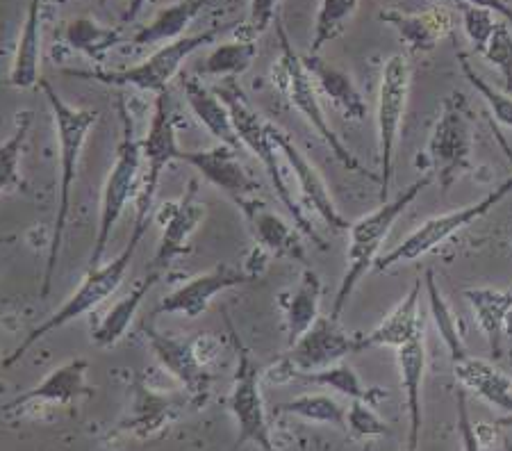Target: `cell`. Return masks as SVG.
<instances>
[{
    "label": "cell",
    "instance_id": "cell-1",
    "mask_svg": "<svg viewBox=\"0 0 512 451\" xmlns=\"http://www.w3.org/2000/svg\"><path fill=\"white\" fill-rule=\"evenodd\" d=\"M39 89L44 92L48 108H51L57 144H60V190H57V212L53 224V237L51 244H48L44 281H41V297H48V292H51L53 287L57 265H60V251L71 212L73 183H76L78 176V162L82 149H85L87 137L98 121V110L73 108L71 103H66L64 98L57 94V89L46 78L39 80Z\"/></svg>",
    "mask_w": 512,
    "mask_h": 451
},
{
    "label": "cell",
    "instance_id": "cell-12",
    "mask_svg": "<svg viewBox=\"0 0 512 451\" xmlns=\"http://www.w3.org/2000/svg\"><path fill=\"white\" fill-rule=\"evenodd\" d=\"M176 123H173V110L169 94H160L155 98V108L148 133L142 139V158L146 164L142 187L137 194V215H153V203L158 196L162 174L171 162H178L180 155Z\"/></svg>",
    "mask_w": 512,
    "mask_h": 451
},
{
    "label": "cell",
    "instance_id": "cell-44",
    "mask_svg": "<svg viewBox=\"0 0 512 451\" xmlns=\"http://www.w3.org/2000/svg\"><path fill=\"white\" fill-rule=\"evenodd\" d=\"M274 19H278V0H251L249 19H246L242 32L237 30V37L255 41L269 30Z\"/></svg>",
    "mask_w": 512,
    "mask_h": 451
},
{
    "label": "cell",
    "instance_id": "cell-6",
    "mask_svg": "<svg viewBox=\"0 0 512 451\" xmlns=\"http://www.w3.org/2000/svg\"><path fill=\"white\" fill-rule=\"evenodd\" d=\"M121 114V142L117 146V158L112 162L110 174H107L101 212H98V228L94 237V249L89 256V269L101 265L107 251V244L112 240V231L117 228L119 219L126 212L128 203L139 194V174H142V142L135 137V126L123 101H119Z\"/></svg>",
    "mask_w": 512,
    "mask_h": 451
},
{
    "label": "cell",
    "instance_id": "cell-2",
    "mask_svg": "<svg viewBox=\"0 0 512 451\" xmlns=\"http://www.w3.org/2000/svg\"><path fill=\"white\" fill-rule=\"evenodd\" d=\"M153 221H155V215H137L135 224H132L128 242H126V246H123V251L119 253V256L112 262H107V265H98L94 269H87V274H85V278H82V283L78 285V290L73 292L71 297L66 299L62 306L46 319V322H41L39 326L32 328L26 338H23L19 347H16L12 354L3 360V365L10 367L14 363H19V360L28 354V349L35 347V344L39 340H44L46 335L55 333L57 328L71 324L73 319L87 315L89 310H94L96 306H101L105 299H110L112 294L121 287L123 278H126L130 262L135 260L139 244H142L144 235L148 233V228H151Z\"/></svg>",
    "mask_w": 512,
    "mask_h": 451
},
{
    "label": "cell",
    "instance_id": "cell-17",
    "mask_svg": "<svg viewBox=\"0 0 512 451\" xmlns=\"http://www.w3.org/2000/svg\"><path fill=\"white\" fill-rule=\"evenodd\" d=\"M253 276L246 269H237L230 265H217L212 267L210 272L198 274L189 278L187 283L176 287L169 297L160 301V306L155 308V315H185L189 319H196L208 310L210 301L217 297V294L230 290V287L251 283Z\"/></svg>",
    "mask_w": 512,
    "mask_h": 451
},
{
    "label": "cell",
    "instance_id": "cell-13",
    "mask_svg": "<svg viewBox=\"0 0 512 451\" xmlns=\"http://www.w3.org/2000/svg\"><path fill=\"white\" fill-rule=\"evenodd\" d=\"M142 331L153 356L158 358V363L167 369L173 379L183 385L187 395L194 401L208 399L212 372L208 367L210 358L201 349V340H187L171 333H162L153 324H144Z\"/></svg>",
    "mask_w": 512,
    "mask_h": 451
},
{
    "label": "cell",
    "instance_id": "cell-34",
    "mask_svg": "<svg viewBox=\"0 0 512 451\" xmlns=\"http://www.w3.org/2000/svg\"><path fill=\"white\" fill-rule=\"evenodd\" d=\"M424 290H426L428 308H431V317L435 322V328H437V333H440L444 347L449 349L453 363H456V360H460V358L469 356L467 349H465V342H462L458 319H456V315H453V310L447 303V299L442 297L440 287H437V281H435L433 269H426Z\"/></svg>",
    "mask_w": 512,
    "mask_h": 451
},
{
    "label": "cell",
    "instance_id": "cell-51",
    "mask_svg": "<svg viewBox=\"0 0 512 451\" xmlns=\"http://www.w3.org/2000/svg\"><path fill=\"white\" fill-rule=\"evenodd\" d=\"M510 290H512V287H510Z\"/></svg>",
    "mask_w": 512,
    "mask_h": 451
},
{
    "label": "cell",
    "instance_id": "cell-38",
    "mask_svg": "<svg viewBox=\"0 0 512 451\" xmlns=\"http://www.w3.org/2000/svg\"><path fill=\"white\" fill-rule=\"evenodd\" d=\"M294 379L315 383V385H321V388H330L340 392L344 397H349L351 401L360 399V401H369V404H374V397H376V390L367 388L358 376V372H355L351 365H344V363L317 369V372H299Z\"/></svg>",
    "mask_w": 512,
    "mask_h": 451
},
{
    "label": "cell",
    "instance_id": "cell-29",
    "mask_svg": "<svg viewBox=\"0 0 512 451\" xmlns=\"http://www.w3.org/2000/svg\"><path fill=\"white\" fill-rule=\"evenodd\" d=\"M210 0H176L169 7H164L153 16L146 26L139 28L132 35L135 46H151V44H171L180 37H185V30L192 26L194 19L201 14Z\"/></svg>",
    "mask_w": 512,
    "mask_h": 451
},
{
    "label": "cell",
    "instance_id": "cell-43",
    "mask_svg": "<svg viewBox=\"0 0 512 451\" xmlns=\"http://www.w3.org/2000/svg\"><path fill=\"white\" fill-rule=\"evenodd\" d=\"M460 16H462V30L472 41L476 53H483L487 41H490L494 28H497V14L492 10H485V7H474L469 3L460 5Z\"/></svg>",
    "mask_w": 512,
    "mask_h": 451
},
{
    "label": "cell",
    "instance_id": "cell-18",
    "mask_svg": "<svg viewBox=\"0 0 512 451\" xmlns=\"http://www.w3.org/2000/svg\"><path fill=\"white\" fill-rule=\"evenodd\" d=\"M178 162L194 167L210 185L230 196L235 203L255 199V192L260 190V185L242 167L233 146L217 144L205 151H180Z\"/></svg>",
    "mask_w": 512,
    "mask_h": 451
},
{
    "label": "cell",
    "instance_id": "cell-24",
    "mask_svg": "<svg viewBox=\"0 0 512 451\" xmlns=\"http://www.w3.org/2000/svg\"><path fill=\"white\" fill-rule=\"evenodd\" d=\"M305 67H308L312 80L321 94L328 98V103L335 110H340L346 119L362 121L367 117V103L362 98L360 89L355 87L353 78L344 69L335 67L321 60L319 55L303 57Z\"/></svg>",
    "mask_w": 512,
    "mask_h": 451
},
{
    "label": "cell",
    "instance_id": "cell-40",
    "mask_svg": "<svg viewBox=\"0 0 512 451\" xmlns=\"http://www.w3.org/2000/svg\"><path fill=\"white\" fill-rule=\"evenodd\" d=\"M148 390L139 388V397L135 401V417H132V422L128 426V429L137 431L139 436H151L153 429H162L164 420L169 422V401L155 395L151 397Z\"/></svg>",
    "mask_w": 512,
    "mask_h": 451
},
{
    "label": "cell",
    "instance_id": "cell-26",
    "mask_svg": "<svg viewBox=\"0 0 512 451\" xmlns=\"http://www.w3.org/2000/svg\"><path fill=\"white\" fill-rule=\"evenodd\" d=\"M453 374L465 390H472L494 408L512 413V379L492 363L465 356L453 363Z\"/></svg>",
    "mask_w": 512,
    "mask_h": 451
},
{
    "label": "cell",
    "instance_id": "cell-28",
    "mask_svg": "<svg viewBox=\"0 0 512 451\" xmlns=\"http://www.w3.org/2000/svg\"><path fill=\"white\" fill-rule=\"evenodd\" d=\"M462 297L472 306L476 322L485 333L492 354H501V342L506 338L508 319L512 313V290H492V287H467Z\"/></svg>",
    "mask_w": 512,
    "mask_h": 451
},
{
    "label": "cell",
    "instance_id": "cell-19",
    "mask_svg": "<svg viewBox=\"0 0 512 451\" xmlns=\"http://www.w3.org/2000/svg\"><path fill=\"white\" fill-rule=\"evenodd\" d=\"M239 210L249 224L253 240L258 242L262 251L271 253L276 258L299 260L305 267V249L301 242V231L294 224H289L278 212H271L267 205L255 199H246L237 203Z\"/></svg>",
    "mask_w": 512,
    "mask_h": 451
},
{
    "label": "cell",
    "instance_id": "cell-45",
    "mask_svg": "<svg viewBox=\"0 0 512 451\" xmlns=\"http://www.w3.org/2000/svg\"><path fill=\"white\" fill-rule=\"evenodd\" d=\"M456 406H458V433H460L462 451H483L481 433H478V426L472 422V415H469L465 390H458Z\"/></svg>",
    "mask_w": 512,
    "mask_h": 451
},
{
    "label": "cell",
    "instance_id": "cell-20",
    "mask_svg": "<svg viewBox=\"0 0 512 451\" xmlns=\"http://www.w3.org/2000/svg\"><path fill=\"white\" fill-rule=\"evenodd\" d=\"M419 299H421V278L415 281V285L410 287L406 297L396 303L374 331H369L367 335H358V340H355V349L358 351L381 349V347L401 349L406 347L408 342L419 338V335H424L426 324H424V317L419 313Z\"/></svg>",
    "mask_w": 512,
    "mask_h": 451
},
{
    "label": "cell",
    "instance_id": "cell-50",
    "mask_svg": "<svg viewBox=\"0 0 512 451\" xmlns=\"http://www.w3.org/2000/svg\"><path fill=\"white\" fill-rule=\"evenodd\" d=\"M503 451H512V440L503 438Z\"/></svg>",
    "mask_w": 512,
    "mask_h": 451
},
{
    "label": "cell",
    "instance_id": "cell-37",
    "mask_svg": "<svg viewBox=\"0 0 512 451\" xmlns=\"http://www.w3.org/2000/svg\"><path fill=\"white\" fill-rule=\"evenodd\" d=\"M360 0H319L315 16V30H312L310 55H319L330 41L337 39L346 30V23L358 12Z\"/></svg>",
    "mask_w": 512,
    "mask_h": 451
},
{
    "label": "cell",
    "instance_id": "cell-5",
    "mask_svg": "<svg viewBox=\"0 0 512 451\" xmlns=\"http://www.w3.org/2000/svg\"><path fill=\"white\" fill-rule=\"evenodd\" d=\"M276 32H278V41H280V60H278V87L283 89L287 94L289 103L299 110L305 121L315 128V133L324 139L326 146L330 149V153L335 155V160L346 167L353 174L367 176L371 180H381L378 174H371L369 169L362 167V162L355 158L351 153L349 146H346L340 137L335 135L333 126L328 123V117L324 112V105L319 101V89L312 80L308 67H305L303 57L294 51L292 41H289L287 32L283 28V23L276 19Z\"/></svg>",
    "mask_w": 512,
    "mask_h": 451
},
{
    "label": "cell",
    "instance_id": "cell-48",
    "mask_svg": "<svg viewBox=\"0 0 512 451\" xmlns=\"http://www.w3.org/2000/svg\"><path fill=\"white\" fill-rule=\"evenodd\" d=\"M494 426H499V429H512V413H508L506 417H501V420H497V424Z\"/></svg>",
    "mask_w": 512,
    "mask_h": 451
},
{
    "label": "cell",
    "instance_id": "cell-23",
    "mask_svg": "<svg viewBox=\"0 0 512 451\" xmlns=\"http://www.w3.org/2000/svg\"><path fill=\"white\" fill-rule=\"evenodd\" d=\"M41 12H44V0H28V10L23 16V26L7 82L14 89H32L39 87L41 80Z\"/></svg>",
    "mask_w": 512,
    "mask_h": 451
},
{
    "label": "cell",
    "instance_id": "cell-16",
    "mask_svg": "<svg viewBox=\"0 0 512 451\" xmlns=\"http://www.w3.org/2000/svg\"><path fill=\"white\" fill-rule=\"evenodd\" d=\"M271 137H274L276 149L285 158L287 167L292 169L296 183H299V190L303 194L305 203L310 205V210L317 212L321 221H324L330 231L349 233L351 221L346 219L340 210H337L333 196H330L324 178H321L315 164L305 158V155L299 151V146H296L292 139L287 137V133H283L280 128L271 126Z\"/></svg>",
    "mask_w": 512,
    "mask_h": 451
},
{
    "label": "cell",
    "instance_id": "cell-3",
    "mask_svg": "<svg viewBox=\"0 0 512 451\" xmlns=\"http://www.w3.org/2000/svg\"><path fill=\"white\" fill-rule=\"evenodd\" d=\"M431 183H433L431 174L421 176L419 180H415V183L408 185L406 190L396 194L394 199L381 203L374 212H369V215L353 221L349 228L351 244H349V251H346V262H349V267H346V274L340 283V290L335 294L333 310H330L328 317H333L340 322L342 310L346 308V303H349L355 287L360 285L362 278L367 276L371 267H376L378 258H381V249L387 240V235L392 231L394 221L408 210V205L415 201Z\"/></svg>",
    "mask_w": 512,
    "mask_h": 451
},
{
    "label": "cell",
    "instance_id": "cell-9",
    "mask_svg": "<svg viewBox=\"0 0 512 451\" xmlns=\"http://www.w3.org/2000/svg\"><path fill=\"white\" fill-rule=\"evenodd\" d=\"M237 351V369L233 379V390L228 395V410L237 424V440L235 451L246 445H255L260 451H278L271 438V426L264 408L262 385H260V369L253 363V356L244 340L239 338L237 328L230 319H226Z\"/></svg>",
    "mask_w": 512,
    "mask_h": 451
},
{
    "label": "cell",
    "instance_id": "cell-10",
    "mask_svg": "<svg viewBox=\"0 0 512 451\" xmlns=\"http://www.w3.org/2000/svg\"><path fill=\"white\" fill-rule=\"evenodd\" d=\"M412 67L406 55H392L385 62L381 73V85H378V160H381V203L390 196V185L394 178V158L396 144H399L403 114H406L408 94H410Z\"/></svg>",
    "mask_w": 512,
    "mask_h": 451
},
{
    "label": "cell",
    "instance_id": "cell-21",
    "mask_svg": "<svg viewBox=\"0 0 512 451\" xmlns=\"http://www.w3.org/2000/svg\"><path fill=\"white\" fill-rule=\"evenodd\" d=\"M87 369L89 363L85 358H73L66 360L64 365L55 367L44 381L28 392H23L5 410H16L28 404H55V406H71L73 401L87 399L94 395L92 385L87 383Z\"/></svg>",
    "mask_w": 512,
    "mask_h": 451
},
{
    "label": "cell",
    "instance_id": "cell-46",
    "mask_svg": "<svg viewBox=\"0 0 512 451\" xmlns=\"http://www.w3.org/2000/svg\"><path fill=\"white\" fill-rule=\"evenodd\" d=\"M462 3H469L474 7H485V10H492L497 16H501L503 21L512 26V7L506 3V0H462Z\"/></svg>",
    "mask_w": 512,
    "mask_h": 451
},
{
    "label": "cell",
    "instance_id": "cell-41",
    "mask_svg": "<svg viewBox=\"0 0 512 451\" xmlns=\"http://www.w3.org/2000/svg\"><path fill=\"white\" fill-rule=\"evenodd\" d=\"M485 62L497 67L503 82H506V92L512 94V26L506 21H499L494 28L490 41H487L485 51L481 53Z\"/></svg>",
    "mask_w": 512,
    "mask_h": 451
},
{
    "label": "cell",
    "instance_id": "cell-14",
    "mask_svg": "<svg viewBox=\"0 0 512 451\" xmlns=\"http://www.w3.org/2000/svg\"><path fill=\"white\" fill-rule=\"evenodd\" d=\"M355 340L358 335L346 333L340 322L333 317H321L305 331L299 340L289 344L285 360L294 369V376L299 372H317L330 365L342 363V360L355 354Z\"/></svg>",
    "mask_w": 512,
    "mask_h": 451
},
{
    "label": "cell",
    "instance_id": "cell-31",
    "mask_svg": "<svg viewBox=\"0 0 512 451\" xmlns=\"http://www.w3.org/2000/svg\"><path fill=\"white\" fill-rule=\"evenodd\" d=\"M162 278L160 272H148L142 281H139L132 290L126 294V297L119 299L114 303V308H110V313L103 317V322L96 326V331L92 333V342L96 347H114L123 335L128 333V328L132 324V319L137 317L139 308H142L144 299L151 294V290Z\"/></svg>",
    "mask_w": 512,
    "mask_h": 451
},
{
    "label": "cell",
    "instance_id": "cell-49",
    "mask_svg": "<svg viewBox=\"0 0 512 451\" xmlns=\"http://www.w3.org/2000/svg\"><path fill=\"white\" fill-rule=\"evenodd\" d=\"M16 240V235H5V237H0V244H12Z\"/></svg>",
    "mask_w": 512,
    "mask_h": 451
},
{
    "label": "cell",
    "instance_id": "cell-4",
    "mask_svg": "<svg viewBox=\"0 0 512 451\" xmlns=\"http://www.w3.org/2000/svg\"><path fill=\"white\" fill-rule=\"evenodd\" d=\"M214 92L219 94L221 101L228 105L230 110V119H233V126H235V133L239 144L246 146L255 158L260 160V164L267 171V176L271 180V185H274V192L280 199V203L285 205L289 217H292L294 226L299 228L303 235H308L315 240L321 249H324V242H321V237L317 235L315 226L310 224V219L305 217V212L296 205L292 192H289V187L285 183V176L283 171H280V162H278V149L274 144V137H271V123L264 121L255 108L249 101V96L244 94V89L239 87L237 78H228V80H221L219 87H214Z\"/></svg>",
    "mask_w": 512,
    "mask_h": 451
},
{
    "label": "cell",
    "instance_id": "cell-47",
    "mask_svg": "<svg viewBox=\"0 0 512 451\" xmlns=\"http://www.w3.org/2000/svg\"><path fill=\"white\" fill-rule=\"evenodd\" d=\"M148 3H151V0H130L128 10H126V12H123V16H121V21H123V23H132V21H135V19H137V16H139V14H142V10H144V7H146Z\"/></svg>",
    "mask_w": 512,
    "mask_h": 451
},
{
    "label": "cell",
    "instance_id": "cell-33",
    "mask_svg": "<svg viewBox=\"0 0 512 451\" xmlns=\"http://www.w3.org/2000/svg\"><path fill=\"white\" fill-rule=\"evenodd\" d=\"M64 41L73 51L87 55L89 60L101 62L107 51L123 44V35L119 28H107L89 16H78V19L66 23Z\"/></svg>",
    "mask_w": 512,
    "mask_h": 451
},
{
    "label": "cell",
    "instance_id": "cell-22",
    "mask_svg": "<svg viewBox=\"0 0 512 451\" xmlns=\"http://www.w3.org/2000/svg\"><path fill=\"white\" fill-rule=\"evenodd\" d=\"M396 363H399L401 385L406 392L408 406V442L406 451H419L421 426H424V408H421V392H424V374H426V333L419 335L406 347L396 349Z\"/></svg>",
    "mask_w": 512,
    "mask_h": 451
},
{
    "label": "cell",
    "instance_id": "cell-25",
    "mask_svg": "<svg viewBox=\"0 0 512 451\" xmlns=\"http://www.w3.org/2000/svg\"><path fill=\"white\" fill-rule=\"evenodd\" d=\"M381 21H387L399 32L412 53H431L440 41L449 35L453 28L451 14L444 7H433L424 14H399L383 12Z\"/></svg>",
    "mask_w": 512,
    "mask_h": 451
},
{
    "label": "cell",
    "instance_id": "cell-36",
    "mask_svg": "<svg viewBox=\"0 0 512 451\" xmlns=\"http://www.w3.org/2000/svg\"><path fill=\"white\" fill-rule=\"evenodd\" d=\"M32 121H35V114L30 110L19 112L14 133L10 135L7 142L0 144V194L19 190L23 185L21 155H23V146H26V139L30 135Z\"/></svg>",
    "mask_w": 512,
    "mask_h": 451
},
{
    "label": "cell",
    "instance_id": "cell-8",
    "mask_svg": "<svg viewBox=\"0 0 512 451\" xmlns=\"http://www.w3.org/2000/svg\"><path fill=\"white\" fill-rule=\"evenodd\" d=\"M499 142L512 162V151H510L508 142L501 135H499ZM510 192H512V176L508 180H503L499 187H494L490 194H485L481 201L465 205V208H460V210L447 212V215H437L433 219L424 221V224H421L415 233H410L401 244H396L392 251H387L385 256L378 258L376 269L378 272H387V269H392L396 265L412 262L421 256H426V253L435 251L437 246H440L442 242H447L451 235H456L458 231H462V228L472 226L474 221L485 217L487 212H492Z\"/></svg>",
    "mask_w": 512,
    "mask_h": 451
},
{
    "label": "cell",
    "instance_id": "cell-30",
    "mask_svg": "<svg viewBox=\"0 0 512 451\" xmlns=\"http://www.w3.org/2000/svg\"><path fill=\"white\" fill-rule=\"evenodd\" d=\"M321 278L315 269L305 265L299 285L283 299L285 308V328L287 340L294 344L308 328L319 319V301H321Z\"/></svg>",
    "mask_w": 512,
    "mask_h": 451
},
{
    "label": "cell",
    "instance_id": "cell-35",
    "mask_svg": "<svg viewBox=\"0 0 512 451\" xmlns=\"http://www.w3.org/2000/svg\"><path fill=\"white\" fill-rule=\"evenodd\" d=\"M280 415H294L312 424L346 429V408L330 395H299L276 406Z\"/></svg>",
    "mask_w": 512,
    "mask_h": 451
},
{
    "label": "cell",
    "instance_id": "cell-39",
    "mask_svg": "<svg viewBox=\"0 0 512 451\" xmlns=\"http://www.w3.org/2000/svg\"><path fill=\"white\" fill-rule=\"evenodd\" d=\"M458 60H460L462 73H465V78L469 80V85H472L476 92L483 96V101L490 105L492 117L497 119L499 123H503V126H506V128L512 130V94L499 92L497 87H492L490 82H485L481 76H478L472 64H469L465 53H460Z\"/></svg>",
    "mask_w": 512,
    "mask_h": 451
},
{
    "label": "cell",
    "instance_id": "cell-32",
    "mask_svg": "<svg viewBox=\"0 0 512 451\" xmlns=\"http://www.w3.org/2000/svg\"><path fill=\"white\" fill-rule=\"evenodd\" d=\"M255 57H258V44L253 39L237 37L233 41H224V44L214 46L205 55V60L198 64V73L221 80L239 78L253 67Z\"/></svg>",
    "mask_w": 512,
    "mask_h": 451
},
{
    "label": "cell",
    "instance_id": "cell-15",
    "mask_svg": "<svg viewBox=\"0 0 512 451\" xmlns=\"http://www.w3.org/2000/svg\"><path fill=\"white\" fill-rule=\"evenodd\" d=\"M196 194L198 183L196 180H189L187 192L176 203L164 205L160 215L155 217L162 226V237L158 251L153 256V272L164 274L173 260L185 256L189 251V237L196 233V228L205 219V203H198Z\"/></svg>",
    "mask_w": 512,
    "mask_h": 451
},
{
    "label": "cell",
    "instance_id": "cell-42",
    "mask_svg": "<svg viewBox=\"0 0 512 451\" xmlns=\"http://www.w3.org/2000/svg\"><path fill=\"white\" fill-rule=\"evenodd\" d=\"M346 429L358 438H383L390 436V424L376 413L374 404L369 401H351V408L346 410Z\"/></svg>",
    "mask_w": 512,
    "mask_h": 451
},
{
    "label": "cell",
    "instance_id": "cell-11",
    "mask_svg": "<svg viewBox=\"0 0 512 451\" xmlns=\"http://www.w3.org/2000/svg\"><path fill=\"white\" fill-rule=\"evenodd\" d=\"M472 153L474 135L467 117V105L462 96L447 98L426 146L428 162H431L428 174L440 180V187L447 192L460 176L474 169Z\"/></svg>",
    "mask_w": 512,
    "mask_h": 451
},
{
    "label": "cell",
    "instance_id": "cell-7",
    "mask_svg": "<svg viewBox=\"0 0 512 451\" xmlns=\"http://www.w3.org/2000/svg\"><path fill=\"white\" fill-rule=\"evenodd\" d=\"M228 26H217L203 32H196V35H185L171 44H164L158 48L153 55H148L135 67L128 69H96V71H64V76L71 78H85V80H96L103 82V85L112 87H137L142 92H151L155 96L167 94L169 82L178 76L180 67H183L187 57H192L198 48L217 44V39L224 35Z\"/></svg>",
    "mask_w": 512,
    "mask_h": 451
},
{
    "label": "cell",
    "instance_id": "cell-27",
    "mask_svg": "<svg viewBox=\"0 0 512 451\" xmlns=\"http://www.w3.org/2000/svg\"><path fill=\"white\" fill-rule=\"evenodd\" d=\"M183 92H185V101L189 105V110H192L194 117L203 123V128L208 130L219 144L233 146V149H239V146H242L237 139L233 119H230L228 105L221 101L214 89L205 87L198 78L187 76L183 80Z\"/></svg>",
    "mask_w": 512,
    "mask_h": 451
}]
</instances>
